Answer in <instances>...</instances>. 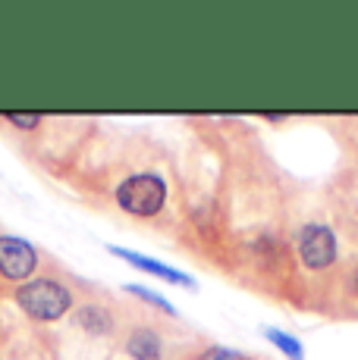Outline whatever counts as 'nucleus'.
<instances>
[{
  "label": "nucleus",
  "instance_id": "obj_5",
  "mask_svg": "<svg viewBox=\"0 0 358 360\" xmlns=\"http://www.w3.org/2000/svg\"><path fill=\"white\" fill-rule=\"evenodd\" d=\"M107 251L116 254V257H120L123 263H129L132 269H139V273H148L151 279H163V282H170V285L189 288V292H195L198 288V282L192 279L189 273H183V269L170 266V263H163V260H154V257H148V254H139V251L123 248V245H107Z\"/></svg>",
  "mask_w": 358,
  "mask_h": 360
},
{
  "label": "nucleus",
  "instance_id": "obj_11",
  "mask_svg": "<svg viewBox=\"0 0 358 360\" xmlns=\"http://www.w3.org/2000/svg\"><path fill=\"white\" fill-rule=\"evenodd\" d=\"M4 120L10 122L13 129H19V131H35V129H41L44 116L41 113H4Z\"/></svg>",
  "mask_w": 358,
  "mask_h": 360
},
{
  "label": "nucleus",
  "instance_id": "obj_4",
  "mask_svg": "<svg viewBox=\"0 0 358 360\" xmlns=\"http://www.w3.org/2000/svg\"><path fill=\"white\" fill-rule=\"evenodd\" d=\"M38 260V248L32 241L19 238V235H0V279L25 285L29 279H35Z\"/></svg>",
  "mask_w": 358,
  "mask_h": 360
},
{
  "label": "nucleus",
  "instance_id": "obj_2",
  "mask_svg": "<svg viewBox=\"0 0 358 360\" xmlns=\"http://www.w3.org/2000/svg\"><path fill=\"white\" fill-rule=\"evenodd\" d=\"M113 200L123 213L135 219H154L167 204V182L157 172H132L113 191Z\"/></svg>",
  "mask_w": 358,
  "mask_h": 360
},
{
  "label": "nucleus",
  "instance_id": "obj_9",
  "mask_svg": "<svg viewBox=\"0 0 358 360\" xmlns=\"http://www.w3.org/2000/svg\"><path fill=\"white\" fill-rule=\"evenodd\" d=\"M126 295H132V297H139V301L144 304H151V307H157L161 314H167V316H176V307L167 301L161 292H154V288H148V285H126L123 288Z\"/></svg>",
  "mask_w": 358,
  "mask_h": 360
},
{
  "label": "nucleus",
  "instance_id": "obj_7",
  "mask_svg": "<svg viewBox=\"0 0 358 360\" xmlns=\"http://www.w3.org/2000/svg\"><path fill=\"white\" fill-rule=\"evenodd\" d=\"M73 320H75V326L82 332H88V335H110L116 326L113 314H110L104 304H94V301L79 304V307L73 310Z\"/></svg>",
  "mask_w": 358,
  "mask_h": 360
},
{
  "label": "nucleus",
  "instance_id": "obj_8",
  "mask_svg": "<svg viewBox=\"0 0 358 360\" xmlns=\"http://www.w3.org/2000/svg\"><path fill=\"white\" fill-rule=\"evenodd\" d=\"M261 332H264V338L286 360H305V345H302L299 335H292V332H286V329H277V326H264Z\"/></svg>",
  "mask_w": 358,
  "mask_h": 360
},
{
  "label": "nucleus",
  "instance_id": "obj_6",
  "mask_svg": "<svg viewBox=\"0 0 358 360\" xmlns=\"http://www.w3.org/2000/svg\"><path fill=\"white\" fill-rule=\"evenodd\" d=\"M126 354L132 360H163V338L151 326H135L126 335Z\"/></svg>",
  "mask_w": 358,
  "mask_h": 360
},
{
  "label": "nucleus",
  "instance_id": "obj_3",
  "mask_svg": "<svg viewBox=\"0 0 358 360\" xmlns=\"http://www.w3.org/2000/svg\"><path fill=\"white\" fill-rule=\"evenodd\" d=\"M295 254H299L302 266L311 273H327L340 260V238H336L333 226L327 223H305L295 235Z\"/></svg>",
  "mask_w": 358,
  "mask_h": 360
},
{
  "label": "nucleus",
  "instance_id": "obj_12",
  "mask_svg": "<svg viewBox=\"0 0 358 360\" xmlns=\"http://www.w3.org/2000/svg\"><path fill=\"white\" fill-rule=\"evenodd\" d=\"M264 120L267 122H286V116L283 113H264Z\"/></svg>",
  "mask_w": 358,
  "mask_h": 360
},
{
  "label": "nucleus",
  "instance_id": "obj_1",
  "mask_svg": "<svg viewBox=\"0 0 358 360\" xmlns=\"http://www.w3.org/2000/svg\"><path fill=\"white\" fill-rule=\"evenodd\" d=\"M13 301L19 304V310H23L29 320H35V323H57V320H63V316L73 310L75 297H73V292L60 279H51V276H35V279H29L25 285H16Z\"/></svg>",
  "mask_w": 358,
  "mask_h": 360
},
{
  "label": "nucleus",
  "instance_id": "obj_10",
  "mask_svg": "<svg viewBox=\"0 0 358 360\" xmlns=\"http://www.w3.org/2000/svg\"><path fill=\"white\" fill-rule=\"evenodd\" d=\"M195 360H252L245 351H236V348H226V345H208Z\"/></svg>",
  "mask_w": 358,
  "mask_h": 360
}]
</instances>
